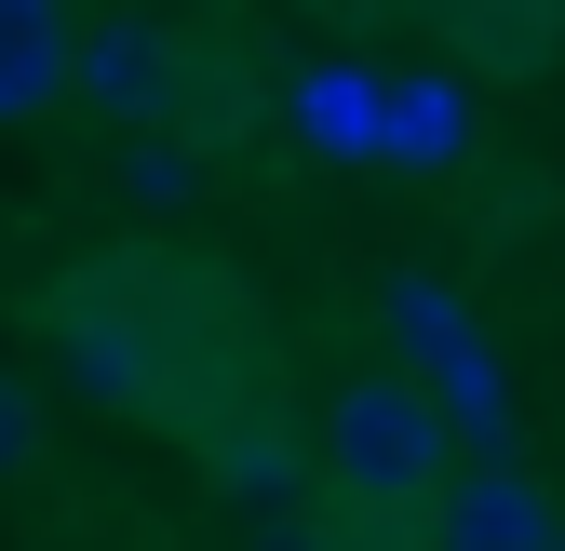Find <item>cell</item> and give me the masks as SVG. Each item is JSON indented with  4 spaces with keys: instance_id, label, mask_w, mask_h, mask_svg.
Wrapping results in <instances>:
<instances>
[{
    "instance_id": "1",
    "label": "cell",
    "mask_w": 565,
    "mask_h": 551,
    "mask_svg": "<svg viewBox=\"0 0 565 551\" xmlns=\"http://www.w3.org/2000/svg\"><path fill=\"white\" fill-rule=\"evenodd\" d=\"M445 431H431V403H417L404 377H350L337 403H323V471H337V498L350 511H431V485H445Z\"/></svg>"
},
{
    "instance_id": "2",
    "label": "cell",
    "mask_w": 565,
    "mask_h": 551,
    "mask_svg": "<svg viewBox=\"0 0 565 551\" xmlns=\"http://www.w3.org/2000/svg\"><path fill=\"white\" fill-rule=\"evenodd\" d=\"M484 149V108L458 67H404V82H377V162L391 175H458Z\"/></svg>"
},
{
    "instance_id": "3",
    "label": "cell",
    "mask_w": 565,
    "mask_h": 551,
    "mask_svg": "<svg viewBox=\"0 0 565 551\" xmlns=\"http://www.w3.org/2000/svg\"><path fill=\"white\" fill-rule=\"evenodd\" d=\"M539 538H552V498L512 457H471L458 485H431V551H539Z\"/></svg>"
},
{
    "instance_id": "4",
    "label": "cell",
    "mask_w": 565,
    "mask_h": 551,
    "mask_svg": "<svg viewBox=\"0 0 565 551\" xmlns=\"http://www.w3.org/2000/svg\"><path fill=\"white\" fill-rule=\"evenodd\" d=\"M67 95L108 108V121H162V108H175V54H162V28L108 14L95 41H67Z\"/></svg>"
},
{
    "instance_id": "5",
    "label": "cell",
    "mask_w": 565,
    "mask_h": 551,
    "mask_svg": "<svg viewBox=\"0 0 565 551\" xmlns=\"http://www.w3.org/2000/svg\"><path fill=\"white\" fill-rule=\"evenodd\" d=\"M417 403H431V431L445 444H471V457H512V364L484 350V336H458V350H431L404 377Z\"/></svg>"
},
{
    "instance_id": "6",
    "label": "cell",
    "mask_w": 565,
    "mask_h": 551,
    "mask_svg": "<svg viewBox=\"0 0 565 551\" xmlns=\"http://www.w3.org/2000/svg\"><path fill=\"white\" fill-rule=\"evenodd\" d=\"M41 323H54L67 377H82L95 403H149V350H135V323H121V296H108V283H82V296H41Z\"/></svg>"
},
{
    "instance_id": "7",
    "label": "cell",
    "mask_w": 565,
    "mask_h": 551,
    "mask_svg": "<svg viewBox=\"0 0 565 551\" xmlns=\"http://www.w3.org/2000/svg\"><path fill=\"white\" fill-rule=\"evenodd\" d=\"M282 121H297V149H323V162H377V67H297Z\"/></svg>"
},
{
    "instance_id": "8",
    "label": "cell",
    "mask_w": 565,
    "mask_h": 551,
    "mask_svg": "<svg viewBox=\"0 0 565 551\" xmlns=\"http://www.w3.org/2000/svg\"><path fill=\"white\" fill-rule=\"evenodd\" d=\"M67 108V14L54 0H0V121Z\"/></svg>"
},
{
    "instance_id": "9",
    "label": "cell",
    "mask_w": 565,
    "mask_h": 551,
    "mask_svg": "<svg viewBox=\"0 0 565 551\" xmlns=\"http://www.w3.org/2000/svg\"><path fill=\"white\" fill-rule=\"evenodd\" d=\"M202 457H216V485H230L256 525H282V511H297V444H282L269 418H216V431H202Z\"/></svg>"
},
{
    "instance_id": "10",
    "label": "cell",
    "mask_w": 565,
    "mask_h": 551,
    "mask_svg": "<svg viewBox=\"0 0 565 551\" xmlns=\"http://www.w3.org/2000/svg\"><path fill=\"white\" fill-rule=\"evenodd\" d=\"M377 323H391V350H404V377L417 364H431V350H458V336H471V310L431 283V269H391V283H377Z\"/></svg>"
},
{
    "instance_id": "11",
    "label": "cell",
    "mask_w": 565,
    "mask_h": 551,
    "mask_svg": "<svg viewBox=\"0 0 565 551\" xmlns=\"http://www.w3.org/2000/svg\"><path fill=\"white\" fill-rule=\"evenodd\" d=\"M121 202H135V216H189V202H202V162H189V149H162V134H149V149L121 162Z\"/></svg>"
},
{
    "instance_id": "12",
    "label": "cell",
    "mask_w": 565,
    "mask_h": 551,
    "mask_svg": "<svg viewBox=\"0 0 565 551\" xmlns=\"http://www.w3.org/2000/svg\"><path fill=\"white\" fill-rule=\"evenodd\" d=\"M28 457H41V403H28L14 377H0V485H14V471H28Z\"/></svg>"
},
{
    "instance_id": "13",
    "label": "cell",
    "mask_w": 565,
    "mask_h": 551,
    "mask_svg": "<svg viewBox=\"0 0 565 551\" xmlns=\"http://www.w3.org/2000/svg\"><path fill=\"white\" fill-rule=\"evenodd\" d=\"M256 551H323V538H310L297 511H282V525H256Z\"/></svg>"
},
{
    "instance_id": "14",
    "label": "cell",
    "mask_w": 565,
    "mask_h": 551,
    "mask_svg": "<svg viewBox=\"0 0 565 551\" xmlns=\"http://www.w3.org/2000/svg\"><path fill=\"white\" fill-rule=\"evenodd\" d=\"M377 551H431V538H377Z\"/></svg>"
},
{
    "instance_id": "15",
    "label": "cell",
    "mask_w": 565,
    "mask_h": 551,
    "mask_svg": "<svg viewBox=\"0 0 565 551\" xmlns=\"http://www.w3.org/2000/svg\"><path fill=\"white\" fill-rule=\"evenodd\" d=\"M539 551H565V525H552V538H539Z\"/></svg>"
},
{
    "instance_id": "16",
    "label": "cell",
    "mask_w": 565,
    "mask_h": 551,
    "mask_svg": "<svg viewBox=\"0 0 565 551\" xmlns=\"http://www.w3.org/2000/svg\"><path fill=\"white\" fill-rule=\"evenodd\" d=\"M539 14H565V0H539Z\"/></svg>"
}]
</instances>
